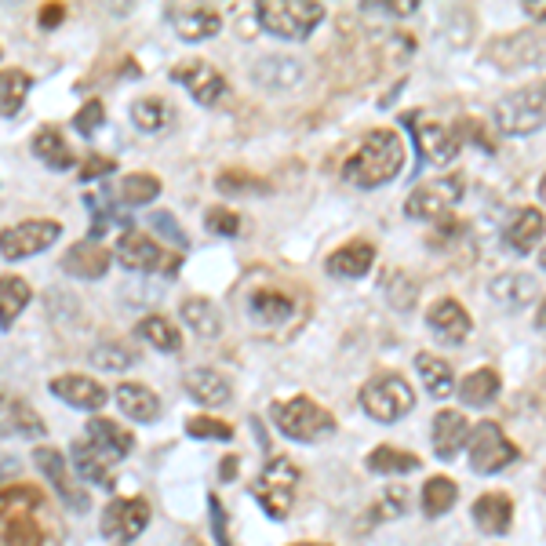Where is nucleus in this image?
Masks as SVG:
<instances>
[{
    "label": "nucleus",
    "instance_id": "nucleus-1",
    "mask_svg": "<svg viewBox=\"0 0 546 546\" xmlns=\"http://www.w3.org/2000/svg\"><path fill=\"white\" fill-rule=\"evenodd\" d=\"M59 528L51 521L41 488H4L0 492V546H55Z\"/></svg>",
    "mask_w": 546,
    "mask_h": 546
},
{
    "label": "nucleus",
    "instance_id": "nucleus-2",
    "mask_svg": "<svg viewBox=\"0 0 546 546\" xmlns=\"http://www.w3.org/2000/svg\"><path fill=\"white\" fill-rule=\"evenodd\" d=\"M405 168V142L394 128H372L364 135L354 157L343 164V179L354 182L357 190H379L394 182Z\"/></svg>",
    "mask_w": 546,
    "mask_h": 546
},
{
    "label": "nucleus",
    "instance_id": "nucleus-3",
    "mask_svg": "<svg viewBox=\"0 0 546 546\" xmlns=\"http://www.w3.org/2000/svg\"><path fill=\"white\" fill-rule=\"evenodd\" d=\"M492 124L510 139H525L546 128V77L503 95L492 110Z\"/></svg>",
    "mask_w": 546,
    "mask_h": 546
},
{
    "label": "nucleus",
    "instance_id": "nucleus-4",
    "mask_svg": "<svg viewBox=\"0 0 546 546\" xmlns=\"http://www.w3.org/2000/svg\"><path fill=\"white\" fill-rule=\"evenodd\" d=\"M270 419L288 441H299V445H317V441L335 434V415L303 394L288 397V401H277V405L270 408Z\"/></svg>",
    "mask_w": 546,
    "mask_h": 546
},
{
    "label": "nucleus",
    "instance_id": "nucleus-5",
    "mask_svg": "<svg viewBox=\"0 0 546 546\" xmlns=\"http://www.w3.org/2000/svg\"><path fill=\"white\" fill-rule=\"evenodd\" d=\"M255 19L266 33L281 41H306L324 22V4L317 0H266L255 8Z\"/></svg>",
    "mask_w": 546,
    "mask_h": 546
},
{
    "label": "nucleus",
    "instance_id": "nucleus-6",
    "mask_svg": "<svg viewBox=\"0 0 546 546\" xmlns=\"http://www.w3.org/2000/svg\"><path fill=\"white\" fill-rule=\"evenodd\" d=\"M357 401H361L368 419L390 426V423H401V419L415 408V390L405 375L379 372L361 386V397H357Z\"/></svg>",
    "mask_w": 546,
    "mask_h": 546
},
{
    "label": "nucleus",
    "instance_id": "nucleus-7",
    "mask_svg": "<svg viewBox=\"0 0 546 546\" xmlns=\"http://www.w3.org/2000/svg\"><path fill=\"white\" fill-rule=\"evenodd\" d=\"M408 132L415 139V150H419V164H430V168H445L459 157L463 150V135L448 128L445 121H434V117H426L423 110H412L401 117Z\"/></svg>",
    "mask_w": 546,
    "mask_h": 546
},
{
    "label": "nucleus",
    "instance_id": "nucleus-8",
    "mask_svg": "<svg viewBox=\"0 0 546 546\" xmlns=\"http://www.w3.org/2000/svg\"><path fill=\"white\" fill-rule=\"evenodd\" d=\"M466 193L463 175H441V179H430L423 186H415L405 201V215L415 223H441V219H452V212L459 208Z\"/></svg>",
    "mask_w": 546,
    "mask_h": 546
},
{
    "label": "nucleus",
    "instance_id": "nucleus-9",
    "mask_svg": "<svg viewBox=\"0 0 546 546\" xmlns=\"http://www.w3.org/2000/svg\"><path fill=\"white\" fill-rule=\"evenodd\" d=\"M517 445L506 437V430L492 419L470 426V437H466V459H470V470L481 477L503 474L506 466L517 463Z\"/></svg>",
    "mask_w": 546,
    "mask_h": 546
},
{
    "label": "nucleus",
    "instance_id": "nucleus-10",
    "mask_svg": "<svg viewBox=\"0 0 546 546\" xmlns=\"http://www.w3.org/2000/svg\"><path fill=\"white\" fill-rule=\"evenodd\" d=\"M295 481H299V466H295L292 459H284V455H273L270 466L255 477V485H252V496L259 499L266 517H273V521L288 517L292 496H295Z\"/></svg>",
    "mask_w": 546,
    "mask_h": 546
},
{
    "label": "nucleus",
    "instance_id": "nucleus-11",
    "mask_svg": "<svg viewBox=\"0 0 546 546\" xmlns=\"http://www.w3.org/2000/svg\"><path fill=\"white\" fill-rule=\"evenodd\" d=\"M62 237V223H51V219H30V223L8 226L0 233V255L8 263H19V259H30V255L48 252L51 244Z\"/></svg>",
    "mask_w": 546,
    "mask_h": 546
},
{
    "label": "nucleus",
    "instance_id": "nucleus-12",
    "mask_svg": "<svg viewBox=\"0 0 546 546\" xmlns=\"http://www.w3.org/2000/svg\"><path fill=\"white\" fill-rule=\"evenodd\" d=\"M117 263L128 266L132 273H157L164 266V273L175 277L182 266V259L164 255L161 244L153 241V237H146L142 230H124L121 241H117Z\"/></svg>",
    "mask_w": 546,
    "mask_h": 546
},
{
    "label": "nucleus",
    "instance_id": "nucleus-13",
    "mask_svg": "<svg viewBox=\"0 0 546 546\" xmlns=\"http://www.w3.org/2000/svg\"><path fill=\"white\" fill-rule=\"evenodd\" d=\"M168 77H172L182 91H190V99L197 102V106H215V102L226 95V77L215 70V66H208L204 59H182L179 66L168 70Z\"/></svg>",
    "mask_w": 546,
    "mask_h": 546
},
{
    "label": "nucleus",
    "instance_id": "nucleus-14",
    "mask_svg": "<svg viewBox=\"0 0 546 546\" xmlns=\"http://www.w3.org/2000/svg\"><path fill=\"white\" fill-rule=\"evenodd\" d=\"M150 525V503L139 496L132 499H113L106 510H102V536L110 543H132L146 532Z\"/></svg>",
    "mask_w": 546,
    "mask_h": 546
},
{
    "label": "nucleus",
    "instance_id": "nucleus-15",
    "mask_svg": "<svg viewBox=\"0 0 546 546\" xmlns=\"http://www.w3.org/2000/svg\"><path fill=\"white\" fill-rule=\"evenodd\" d=\"M33 463H37V470H41L44 477H48L51 485H55V492H59V499L66 506H70L73 514H84L88 510L91 499L84 496L81 488L73 485V477H70V466H66V455L59 452V448H48L41 445L37 452H33Z\"/></svg>",
    "mask_w": 546,
    "mask_h": 546
},
{
    "label": "nucleus",
    "instance_id": "nucleus-16",
    "mask_svg": "<svg viewBox=\"0 0 546 546\" xmlns=\"http://www.w3.org/2000/svg\"><path fill=\"white\" fill-rule=\"evenodd\" d=\"M426 328H430L441 343L459 346L474 332V317H470V310H466L459 299H437V303L426 310Z\"/></svg>",
    "mask_w": 546,
    "mask_h": 546
},
{
    "label": "nucleus",
    "instance_id": "nucleus-17",
    "mask_svg": "<svg viewBox=\"0 0 546 546\" xmlns=\"http://www.w3.org/2000/svg\"><path fill=\"white\" fill-rule=\"evenodd\" d=\"M543 237H546V215L539 208H532V204L517 208L503 226V244L514 255H532Z\"/></svg>",
    "mask_w": 546,
    "mask_h": 546
},
{
    "label": "nucleus",
    "instance_id": "nucleus-18",
    "mask_svg": "<svg viewBox=\"0 0 546 546\" xmlns=\"http://www.w3.org/2000/svg\"><path fill=\"white\" fill-rule=\"evenodd\" d=\"M48 390L51 397L66 401V405L77 408V412H99V408L110 401V394H106L95 379H88V375H55L48 383Z\"/></svg>",
    "mask_w": 546,
    "mask_h": 546
},
{
    "label": "nucleus",
    "instance_id": "nucleus-19",
    "mask_svg": "<svg viewBox=\"0 0 546 546\" xmlns=\"http://www.w3.org/2000/svg\"><path fill=\"white\" fill-rule=\"evenodd\" d=\"M372 266H375L372 241H350L324 259V270H328V277H335V281H361V277L372 273Z\"/></svg>",
    "mask_w": 546,
    "mask_h": 546
},
{
    "label": "nucleus",
    "instance_id": "nucleus-20",
    "mask_svg": "<svg viewBox=\"0 0 546 546\" xmlns=\"http://www.w3.org/2000/svg\"><path fill=\"white\" fill-rule=\"evenodd\" d=\"M430 434H434V455L441 463H452L455 455L466 448V437H470V419L463 412H445L434 415V423H430Z\"/></svg>",
    "mask_w": 546,
    "mask_h": 546
},
{
    "label": "nucleus",
    "instance_id": "nucleus-21",
    "mask_svg": "<svg viewBox=\"0 0 546 546\" xmlns=\"http://www.w3.org/2000/svg\"><path fill=\"white\" fill-rule=\"evenodd\" d=\"M470 517L485 536H506L510 525H514V499L506 492H485V496L474 499Z\"/></svg>",
    "mask_w": 546,
    "mask_h": 546
},
{
    "label": "nucleus",
    "instance_id": "nucleus-22",
    "mask_svg": "<svg viewBox=\"0 0 546 546\" xmlns=\"http://www.w3.org/2000/svg\"><path fill=\"white\" fill-rule=\"evenodd\" d=\"M110 263H113V255L106 252L99 241L73 244L70 252L62 255V270L70 273V277H77V281H99V277H106Z\"/></svg>",
    "mask_w": 546,
    "mask_h": 546
},
{
    "label": "nucleus",
    "instance_id": "nucleus-23",
    "mask_svg": "<svg viewBox=\"0 0 546 546\" xmlns=\"http://www.w3.org/2000/svg\"><path fill=\"white\" fill-rule=\"evenodd\" d=\"M88 445L95 448V452L106 455V459H113V463H121V459L132 455L135 437H132V430H124L121 423L95 415V419L88 423Z\"/></svg>",
    "mask_w": 546,
    "mask_h": 546
},
{
    "label": "nucleus",
    "instance_id": "nucleus-24",
    "mask_svg": "<svg viewBox=\"0 0 546 546\" xmlns=\"http://www.w3.org/2000/svg\"><path fill=\"white\" fill-rule=\"evenodd\" d=\"M70 455H73V470H77L81 481L102 488V492H113V488H117V470H113V459H106L102 452H95L88 441H77Z\"/></svg>",
    "mask_w": 546,
    "mask_h": 546
},
{
    "label": "nucleus",
    "instance_id": "nucleus-25",
    "mask_svg": "<svg viewBox=\"0 0 546 546\" xmlns=\"http://www.w3.org/2000/svg\"><path fill=\"white\" fill-rule=\"evenodd\" d=\"M44 437L41 415L33 412L26 401L0 390V437Z\"/></svg>",
    "mask_w": 546,
    "mask_h": 546
},
{
    "label": "nucleus",
    "instance_id": "nucleus-26",
    "mask_svg": "<svg viewBox=\"0 0 546 546\" xmlns=\"http://www.w3.org/2000/svg\"><path fill=\"white\" fill-rule=\"evenodd\" d=\"M113 401L132 423H157L161 419V397L142 383H121L113 390Z\"/></svg>",
    "mask_w": 546,
    "mask_h": 546
},
{
    "label": "nucleus",
    "instance_id": "nucleus-27",
    "mask_svg": "<svg viewBox=\"0 0 546 546\" xmlns=\"http://www.w3.org/2000/svg\"><path fill=\"white\" fill-rule=\"evenodd\" d=\"M182 386L204 408H223L230 401V383L215 368H190V372L182 375Z\"/></svg>",
    "mask_w": 546,
    "mask_h": 546
},
{
    "label": "nucleus",
    "instance_id": "nucleus-28",
    "mask_svg": "<svg viewBox=\"0 0 546 546\" xmlns=\"http://www.w3.org/2000/svg\"><path fill=\"white\" fill-rule=\"evenodd\" d=\"M488 295L499 306H506V310H521V306H528L539 295V284L528 273H503V277H496V281L488 284Z\"/></svg>",
    "mask_w": 546,
    "mask_h": 546
},
{
    "label": "nucleus",
    "instance_id": "nucleus-29",
    "mask_svg": "<svg viewBox=\"0 0 546 546\" xmlns=\"http://www.w3.org/2000/svg\"><path fill=\"white\" fill-rule=\"evenodd\" d=\"M175 26V33H179L186 44H197V41H208V37H215V33L223 30V19L215 15V11H204V8H179L168 15Z\"/></svg>",
    "mask_w": 546,
    "mask_h": 546
},
{
    "label": "nucleus",
    "instance_id": "nucleus-30",
    "mask_svg": "<svg viewBox=\"0 0 546 546\" xmlns=\"http://www.w3.org/2000/svg\"><path fill=\"white\" fill-rule=\"evenodd\" d=\"M415 372H419V383L426 386V394L445 401L455 394V372L445 357L437 354H415Z\"/></svg>",
    "mask_w": 546,
    "mask_h": 546
},
{
    "label": "nucleus",
    "instance_id": "nucleus-31",
    "mask_svg": "<svg viewBox=\"0 0 546 546\" xmlns=\"http://www.w3.org/2000/svg\"><path fill=\"white\" fill-rule=\"evenodd\" d=\"M455 390H459L466 408H488L499 397V390H503V379H499L496 368H474Z\"/></svg>",
    "mask_w": 546,
    "mask_h": 546
},
{
    "label": "nucleus",
    "instance_id": "nucleus-32",
    "mask_svg": "<svg viewBox=\"0 0 546 546\" xmlns=\"http://www.w3.org/2000/svg\"><path fill=\"white\" fill-rule=\"evenodd\" d=\"M364 466H368L372 474L394 477V474H415V470H423V459H419L415 452H405V448L379 445L364 455Z\"/></svg>",
    "mask_w": 546,
    "mask_h": 546
},
{
    "label": "nucleus",
    "instance_id": "nucleus-33",
    "mask_svg": "<svg viewBox=\"0 0 546 546\" xmlns=\"http://www.w3.org/2000/svg\"><path fill=\"white\" fill-rule=\"evenodd\" d=\"M299 77H303L299 59H284V55H266V59H259V66L252 70V81L263 84V88H270V91L292 88Z\"/></svg>",
    "mask_w": 546,
    "mask_h": 546
},
{
    "label": "nucleus",
    "instance_id": "nucleus-34",
    "mask_svg": "<svg viewBox=\"0 0 546 546\" xmlns=\"http://www.w3.org/2000/svg\"><path fill=\"white\" fill-rule=\"evenodd\" d=\"M295 314V303L284 292H255L248 299V317L255 324H266V328H277V324H288Z\"/></svg>",
    "mask_w": 546,
    "mask_h": 546
},
{
    "label": "nucleus",
    "instance_id": "nucleus-35",
    "mask_svg": "<svg viewBox=\"0 0 546 546\" xmlns=\"http://www.w3.org/2000/svg\"><path fill=\"white\" fill-rule=\"evenodd\" d=\"M455 503H459V485L445 474L430 477V481L423 485V492H419V506H423V514L430 517V521L452 514Z\"/></svg>",
    "mask_w": 546,
    "mask_h": 546
},
{
    "label": "nucleus",
    "instance_id": "nucleus-36",
    "mask_svg": "<svg viewBox=\"0 0 546 546\" xmlns=\"http://www.w3.org/2000/svg\"><path fill=\"white\" fill-rule=\"evenodd\" d=\"M33 157H37L44 168H51V172L73 168V150L66 146L59 128H41V132L33 135Z\"/></svg>",
    "mask_w": 546,
    "mask_h": 546
},
{
    "label": "nucleus",
    "instance_id": "nucleus-37",
    "mask_svg": "<svg viewBox=\"0 0 546 546\" xmlns=\"http://www.w3.org/2000/svg\"><path fill=\"white\" fill-rule=\"evenodd\" d=\"M179 314H182V324H190V332L204 335V339H215V335L223 332V314H219V306H215L212 299H204V295L186 299Z\"/></svg>",
    "mask_w": 546,
    "mask_h": 546
},
{
    "label": "nucleus",
    "instance_id": "nucleus-38",
    "mask_svg": "<svg viewBox=\"0 0 546 546\" xmlns=\"http://www.w3.org/2000/svg\"><path fill=\"white\" fill-rule=\"evenodd\" d=\"M139 339L153 350H161V354H179L182 350V335L168 317L161 314H150L139 321Z\"/></svg>",
    "mask_w": 546,
    "mask_h": 546
},
{
    "label": "nucleus",
    "instance_id": "nucleus-39",
    "mask_svg": "<svg viewBox=\"0 0 546 546\" xmlns=\"http://www.w3.org/2000/svg\"><path fill=\"white\" fill-rule=\"evenodd\" d=\"M161 197V179L157 175H146V172H132L124 175L121 186H117V201L124 208H146Z\"/></svg>",
    "mask_w": 546,
    "mask_h": 546
},
{
    "label": "nucleus",
    "instance_id": "nucleus-40",
    "mask_svg": "<svg viewBox=\"0 0 546 546\" xmlns=\"http://www.w3.org/2000/svg\"><path fill=\"white\" fill-rule=\"evenodd\" d=\"M30 281H22V277H0V328L8 332L15 317L30 306Z\"/></svg>",
    "mask_w": 546,
    "mask_h": 546
},
{
    "label": "nucleus",
    "instance_id": "nucleus-41",
    "mask_svg": "<svg viewBox=\"0 0 546 546\" xmlns=\"http://www.w3.org/2000/svg\"><path fill=\"white\" fill-rule=\"evenodd\" d=\"M33 81L22 70H0V117H19Z\"/></svg>",
    "mask_w": 546,
    "mask_h": 546
},
{
    "label": "nucleus",
    "instance_id": "nucleus-42",
    "mask_svg": "<svg viewBox=\"0 0 546 546\" xmlns=\"http://www.w3.org/2000/svg\"><path fill=\"white\" fill-rule=\"evenodd\" d=\"M132 124L139 128V132L157 135L172 124V110H168L161 99H135L132 102Z\"/></svg>",
    "mask_w": 546,
    "mask_h": 546
},
{
    "label": "nucleus",
    "instance_id": "nucleus-43",
    "mask_svg": "<svg viewBox=\"0 0 546 546\" xmlns=\"http://www.w3.org/2000/svg\"><path fill=\"white\" fill-rule=\"evenodd\" d=\"M135 361H139V354H135L128 343H117V339L95 343V350H91V364L102 368V372H124V368H132Z\"/></svg>",
    "mask_w": 546,
    "mask_h": 546
},
{
    "label": "nucleus",
    "instance_id": "nucleus-44",
    "mask_svg": "<svg viewBox=\"0 0 546 546\" xmlns=\"http://www.w3.org/2000/svg\"><path fill=\"white\" fill-rule=\"evenodd\" d=\"M415 292H419V284L408 281V273L390 270L383 277V295H386V303L394 306V310H412V306H415Z\"/></svg>",
    "mask_w": 546,
    "mask_h": 546
},
{
    "label": "nucleus",
    "instance_id": "nucleus-45",
    "mask_svg": "<svg viewBox=\"0 0 546 546\" xmlns=\"http://www.w3.org/2000/svg\"><path fill=\"white\" fill-rule=\"evenodd\" d=\"M186 434L193 441H219V445H226V441H233V426L215 419V415H193L190 423H186Z\"/></svg>",
    "mask_w": 546,
    "mask_h": 546
},
{
    "label": "nucleus",
    "instance_id": "nucleus-46",
    "mask_svg": "<svg viewBox=\"0 0 546 546\" xmlns=\"http://www.w3.org/2000/svg\"><path fill=\"white\" fill-rule=\"evenodd\" d=\"M408 488H386L383 496H379V503L372 506V521H394V517H401L408 510Z\"/></svg>",
    "mask_w": 546,
    "mask_h": 546
},
{
    "label": "nucleus",
    "instance_id": "nucleus-47",
    "mask_svg": "<svg viewBox=\"0 0 546 546\" xmlns=\"http://www.w3.org/2000/svg\"><path fill=\"white\" fill-rule=\"evenodd\" d=\"M215 186H219V193H233V197H241V193H266V190H270L263 179H255V175H248V172H223L219 179H215Z\"/></svg>",
    "mask_w": 546,
    "mask_h": 546
},
{
    "label": "nucleus",
    "instance_id": "nucleus-48",
    "mask_svg": "<svg viewBox=\"0 0 546 546\" xmlns=\"http://www.w3.org/2000/svg\"><path fill=\"white\" fill-rule=\"evenodd\" d=\"M102 121H106V106H102L99 99H91L88 106H81V110H77V117H73V128H77V135L91 139V135L102 128Z\"/></svg>",
    "mask_w": 546,
    "mask_h": 546
},
{
    "label": "nucleus",
    "instance_id": "nucleus-49",
    "mask_svg": "<svg viewBox=\"0 0 546 546\" xmlns=\"http://www.w3.org/2000/svg\"><path fill=\"white\" fill-rule=\"evenodd\" d=\"M204 226H208L215 237H237L241 219H237L233 208H208V212H204Z\"/></svg>",
    "mask_w": 546,
    "mask_h": 546
},
{
    "label": "nucleus",
    "instance_id": "nucleus-50",
    "mask_svg": "<svg viewBox=\"0 0 546 546\" xmlns=\"http://www.w3.org/2000/svg\"><path fill=\"white\" fill-rule=\"evenodd\" d=\"M208 514H212V536L219 546H233L230 539V521H226V510L219 503V496H208Z\"/></svg>",
    "mask_w": 546,
    "mask_h": 546
},
{
    "label": "nucleus",
    "instance_id": "nucleus-51",
    "mask_svg": "<svg viewBox=\"0 0 546 546\" xmlns=\"http://www.w3.org/2000/svg\"><path fill=\"white\" fill-rule=\"evenodd\" d=\"M113 172H117V161H113V157H99V153H91L88 161H84V168H81V179L95 182V179H102V175H113Z\"/></svg>",
    "mask_w": 546,
    "mask_h": 546
},
{
    "label": "nucleus",
    "instance_id": "nucleus-52",
    "mask_svg": "<svg viewBox=\"0 0 546 546\" xmlns=\"http://www.w3.org/2000/svg\"><path fill=\"white\" fill-rule=\"evenodd\" d=\"M150 223L157 226V230H161L172 244H186V233H182V226L175 223V219H172L168 212H153V215H150Z\"/></svg>",
    "mask_w": 546,
    "mask_h": 546
},
{
    "label": "nucleus",
    "instance_id": "nucleus-53",
    "mask_svg": "<svg viewBox=\"0 0 546 546\" xmlns=\"http://www.w3.org/2000/svg\"><path fill=\"white\" fill-rule=\"evenodd\" d=\"M368 8H379V11H386V15H397V19H405V15H412L419 4H415V0H386V4H368Z\"/></svg>",
    "mask_w": 546,
    "mask_h": 546
},
{
    "label": "nucleus",
    "instance_id": "nucleus-54",
    "mask_svg": "<svg viewBox=\"0 0 546 546\" xmlns=\"http://www.w3.org/2000/svg\"><path fill=\"white\" fill-rule=\"evenodd\" d=\"M521 8H525V15L532 22H546V0H525Z\"/></svg>",
    "mask_w": 546,
    "mask_h": 546
},
{
    "label": "nucleus",
    "instance_id": "nucleus-55",
    "mask_svg": "<svg viewBox=\"0 0 546 546\" xmlns=\"http://www.w3.org/2000/svg\"><path fill=\"white\" fill-rule=\"evenodd\" d=\"M233 477H237V455H230V459L219 463V481H233Z\"/></svg>",
    "mask_w": 546,
    "mask_h": 546
},
{
    "label": "nucleus",
    "instance_id": "nucleus-56",
    "mask_svg": "<svg viewBox=\"0 0 546 546\" xmlns=\"http://www.w3.org/2000/svg\"><path fill=\"white\" fill-rule=\"evenodd\" d=\"M55 22H62V8L59 4H48V8L41 11V26H55Z\"/></svg>",
    "mask_w": 546,
    "mask_h": 546
},
{
    "label": "nucleus",
    "instance_id": "nucleus-57",
    "mask_svg": "<svg viewBox=\"0 0 546 546\" xmlns=\"http://www.w3.org/2000/svg\"><path fill=\"white\" fill-rule=\"evenodd\" d=\"M536 328L546 335V295H543V299H539V310H536Z\"/></svg>",
    "mask_w": 546,
    "mask_h": 546
},
{
    "label": "nucleus",
    "instance_id": "nucleus-58",
    "mask_svg": "<svg viewBox=\"0 0 546 546\" xmlns=\"http://www.w3.org/2000/svg\"><path fill=\"white\" fill-rule=\"evenodd\" d=\"M539 197H543V201H546V175H543V179H539Z\"/></svg>",
    "mask_w": 546,
    "mask_h": 546
},
{
    "label": "nucleus",
    "instance_id": "nucleus-59",
    "mask_svg": "<svg viewBox=\"0 0 546 546\" xmlns=\"http://www.w3.org/2000/svg\"><path fill=\"white\" fill-rule=\"evenodd\" d=\"M539 266H543V270H546V244H543V248H539Z\"/></svg>",
    "mask_w": 546,
    "mask_h": 546
},
{
    "label": "nucleus",
    "instance_id": "nucleus-60",
    "mask_svg": "<svg viewBox=\"0 0 546 546\" xmlns=\"http://www.w3.org/2000/svg\"><path fill=\"white\" fill-rule=\"evenodd\" d=\"M295 546H328V543H295Z\"/></svg>",
    "mask_w": 546,
    "mask_h": 546
}]
</instances>
